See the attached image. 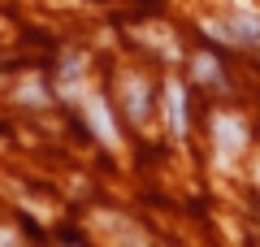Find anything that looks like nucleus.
I'll return each instance as SVG.
<instances>
[{"instance_id":"obj_1","label":"nucleus","mask_w":260,"mask_h":247,"mask_svg":"<svg viewBox=\"0 0 260 247\" xmlns=\"http://www.w3.org/2000/svg\"><path fill=\"white\" fill-rule=\"evenodd\" d=\"M204 30L213 39H225V44H239V48L256 44L260 48V13H251V9H239V13H234V22H213V18H208Z\"/></svg>"},{"instance_id":"obj_2","label":"nucleus","mask_w":260,"mask_h":247,"mask_svg":"<svg viewBox=\"0 0 260 247\" xmlns=\"http://www.w3.org/2000/svg\"><path fill=\"white\" fill-rule=\"evenodd\" d=\"M83 117H87V126H91V135L100 139L104 147H121V130H117V121H113V113H109V100L104 96H83Z\"/></svg>"},{"instance_id":"obj_3","label":"nucleus","mask_w":260,"mask_h":247,"mask_svg":"<svg viewBox=\"0 0 260 247\" xmlns=\"http://www.w3.org/2000/svg\"><path fill=\"white\" fill-rule=\"evenodd\" d=\"M213 143H217V152H221V161H230V156H239L243 147H247V126H243L234 113H217L213 117Z\"/></svg>"},{"instance_id":"obj_4","label":"nucleus","mask_w":260,"mask_h":247,"mask_svg":"<svg viewBox=\"0 0 260 247\" xmlns=\"http://www.w3.org/2000/svg\"><path fill=\"white\" fill-rule=\"evenodd\" d=\"M121 100H126V113H130V121H139V126H148V113H152V96H148V82H143L139 74H126V78H121Z\"/></svg>"},{"instance_id":"obj_5","label":"nucleus","mask_w":260,"mask_h":247,"mask_svg":"<svg viewBox=\"0 0 260 247\" xmlns=\"http://www.w3.org/2000/svg\"><path fill=\"white\" fill-rule=\"evenodd\" d=\"M165 117H169V130L174 135H186V91H182L178 78L165 82Z\"/></svg>"},{"instance_id":"obj_6","label":"nucleus","mask_w":260,"mask_h":247,"mask_svg":"<svg viewBox=\"0 0 260 247\" xmlns=\"http://www.w3.org/2000/svg\"><path fill=\"white\" fill-rule=\"evenodd\" d=\"M78 78H83V56H65V65H61V91L65 96H78Z\"/></svg>"},{"instance_id":"obj_7","label":"nucleus","mask_w":260,"mask_h":247,"mask_svg":"<svg viewBox=\"0 0 260 247\" xmlns=\"http://www.w3.org/2000/svg\"><path fill=\"white\" fill-rule=\"evenodd\" d=\"M191 70H195V78H200V82H217V78H221V70H217V61H213L208 52H200V56H195V65H191Z\"/></svg>"},{"instance_id":"obj_8","label":"nucleus","mask_w":260,"mask_h":247,"mask_svg":"<svg viewBox=\"0 0 260 247\" xmlns=\"http://www.w3.org/2000/svg\"><path fill=\"white\" fill-rule=\"evenodd\" d=\"M18 100L22 104H48V91L39 87V82H22V87H18Z\"/></svg>"}]
</instances>
